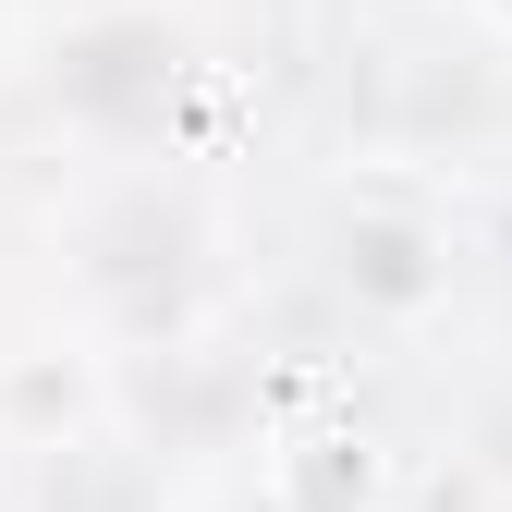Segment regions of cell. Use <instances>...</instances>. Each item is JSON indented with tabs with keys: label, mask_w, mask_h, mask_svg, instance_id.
<instances>
[{
	"label": "cell",
	"mask_w": 512,
	"mask_h": 512,
	"mask_svg": "<svg viewBox=\"0 0 512 512\" xmlns=\"http://www.w3.org/2000/svg\"><path fill=\"white\" fill-rule=\"evenodd\" d=\"M342 281L378 317H427L439 293H452V244H439V220L403 208V196H354L342 208Z\"/></svg>",
	"instance_id": "obj_1"
},
{
	"label": "cell",
	"mask_w": 512,
	"mask_h": 512,
	"mask_svg": "<svg viewBox=\"0 0 512 512\" xmlns=\"http://www.w3.org/2000/svg\"><path fill=\"white\" fill-rule=\"evenodd\" d=\"M378 439L342 415V427H281L269 439V512H378Z\"/></svg>",
	"instance_id": "obj_2"
},
{
	"label": "cell",
	"mask_w": 512,
	"mask_h": 512,
	"mask_svg": "<svg viewBox=\"0 0 512 512\" xmlns=\"http://www.w3.org/2000/svg\"><path fill=\"white\" fill-rule=\"evenodd\" d=\"M98 366L86 354H0V439H37V452H61V439L98 427Z\"/></svg>",
	"instance_id": "obj_3"
},
{
	"label": "cell",
	"mask_w": 512,
	"mask_h": 512,
	"mask_svg": "<svg viewBox=\"0 0 512 512\" xmlns=\"http://www.w3.org/2000/svg\"><path fill=\"white\" fill-rule=\"evenodd\" d=\"M476 13H488V25H500V37H512V0H476Z\"/></svg>",
	"instance_id": "obj_4"
}]
</instances>
